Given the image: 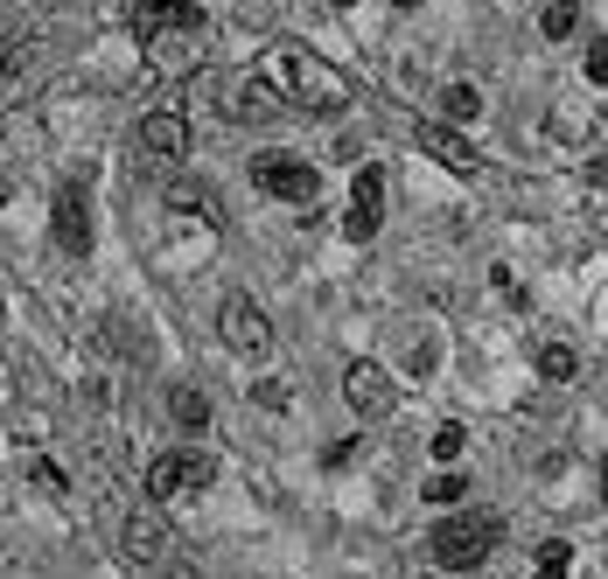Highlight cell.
I'll return each mask as SVG.
<instances>
[{
  "label": "cell",
  "instance_id": "1",
  "mask_svg": "<svg viewBox=\"0 0 608 579\" xmlns=\"http://www.w3.org/2000/svg\"><path fill=\"white\" fill-rule=\"evenodd\" d=\"M497 537H504V524H497V516L454 510V516H441V524H434V537H427V558H434V566H448V572H476L483 558L497 552Z\"/></svg>",
  "mask_w": 608,
  "mask_h": 579
},
{
  "label": "cell",
  "instance_id": "2",
  "mask_svg": "<svg viewBox=\"0 0 608 579\" xmlns=\"http://www.w3.org/2000/svg\"><path fill=\"white\" fill-rule=\"evenodd\" d=\"M273 64H280L288 91H294V99L308 105V112H344V105H350V77H344V70H329L308 43H280V49H273Z\"/></svg>",
  "mask_w": 608,
  "mask_h": 579
},
{
  "label": "cell",
  "instance_id": "3",
  "mask_svg": "<svg viewBox=\"0 0 608 579\" xmlns=\"http://www.w3.org/2000/svg\"><path fill=\"white\" fill-rule=\"evenodd\" d=\"M203 99H211V112H224V120H238V126H266V120H280V112H288V99H280L266 77H252V70H217V77H203Z\"/></svg>",
  "mask_w": 608,
  "mask_h": 579
},
{
  "label": "cell",
  "instance_id": "4",
  "mask_svg": "<svg viewBox=\"0 0 608 579\" xmlns=\"http://www.w3.org/2000/svg\"><path fill=\"white\" fill-rule=\"evenodd\" d=\"M252 182L266 189V196H280V203H315L322 196V175L301 161V154H280V147L252 154Z\"/></svg>",
  "mask_w": 608,
  "mask_h": 579
},
{
  "label": "cell",
  "instance_id": "5",
  "mask_svg": "<svg viewBox=\"0 0 608 579\" xmlns=\"http://www.w3.org/2000/svg\"><path fill=\"white\" fill-rule=\"evenodd\" d=\"M120 552L133 558V566H161V558L176 552V531H168V516H161L155 496H147V503H133V510L120 516Z\"/></svg>",
  "mask_w": 608,
  "mask_h": 579
},
{
  "label": "cell",
  "instance_id": "6",
  "mask_svg": "<svg viewBox=\"0 0 608 579\" xmlns=\"http://www.w3.org/2000/svg\"><path fill=\"white\" fill-rule=\"evenodd\" d=\"M211 481H217V461L182 447V454H161L155 468H147V496H155V503H168V496H203Z\"/></svg>",
  "mask_w": 608,
  "mask_h": 579
},
{
  "label": "cell",
  "instance_id": "7",
  "mask_svg": "<svg viewBox=\"0 0 608 579\" xmlns=\"http://www.w3.org/2000/svg\"><path fill=\"white\" fill-rule=\"evenodd\" d=\"M133 35L161 43V35H203V8L196 0H140L133 8Z\"/></svg>",
  "mask_w": 608,
  "mask_h": 579
},
{
  "label": "cell",
  "instance_id": "8",
  "mask_svg": "<svg viewBox=\"0 0 608 579\" xmlns=\"http://www.w3.org/2000/svg\"><path fill=\"white\" fill-rule=\"evenodd\" d=\"M378 224H385V168H357V182H350V217H344V238L371 245V238H378Z\"/></svg>",
  "mask_w": 608,
  "mask_h": 579
},
{
  "label": "cell",
  "instance_id": "9",
  "mask_svg": "<svg viewBox=\"0 0 608 579\" xmlns=\"http://www.w3.org/2000/svg\"><path fill=\"white\" fill-rule=\"evenodd\" d=\"M217 328H224V342H232L238 356H266V350H273V321H266V307H252L245 294H232V300H224Z\"/></svg>",
  "mask_w": 608,
  "mask_h": 579
},
{
  "label": "cell",
  "instance_id": "10",
  "mask_svg": "<svg viewBox=\"0 0 608 579\" xmlns=\"http://www.w3.org/2000/svg\"><path fill=\"white\" fill-rule=\"evenodd\" d=\"M49 224H56V245H64L70 259L91 252V203H85V182H64V189H56Z\"/></svg>",
  "mask_w": 608,
  "mask_h": 579
},
{
  "label": "cell",
  "instance_id": "11",
  "mask_svg": "<svg viewBox=\"0 0 608 579\" xmlns=\"http://www.w3.org/2000/svg\"><path fill=\"white\" fill-rule=\"evenodd\" d=\"M344 398H350V412H357V419H385L392 405H398L392 377L378 371V363H350V371H344Z\"/></svg>",
  "mask_w": 608,
  "mask_h": 579
},
{
  "label": "cell",
  "instance_id": "12",
  "mask_svg": "<svg viewBox=\"0 0 608 579\" xmlns=\"http://www.w3.org/2000/svg\"><path fill=\"white\" fill-rule=\"evenodd\" d=\"M140 154L147 161H182L189 154V120L182 112H147L140 120Z\"/></svg>",
  "mask_w": 608,
  "mask_h": 579
},
{
  "label": "cell",
  "instance_id": "13",
  "mask_svg": "<svg viewBox=\"0 0 608 579\" xmlns=\"http://www.w3.org/2000/svg\"><path fill=\"white\" fill-rule=\"evenodd\" d=\"M420 154H434V161H448V175H483V154L462 140L454 126H420Z\"/></svg>",
  "mask_w": 608,
  "mask_h": 579
},
{
  "label": "cell",
  "instance_id": "14",
  "mask_svg": "<svg viewBox=\"0 0 608 579\" xmlns=\"http://www.w3.org/2000/svg\"><path fill=\"white\" fill-rule=\"evenodd\" d=\"M168 419H176L182 433H203L211 427V398H203L196 384H176V391H168Z\"/></svg>",
  "mask_w": 608,
  "mask_h": 579
},
{
  "label": "cell",
  "instance_id": "15",
  "mask_svg": "<svg viewBox=\"0 0 608 579\" xmlns=\"http://www.w3.org/2000/svg\"><path fill=\"white\" fill-rule=\"evenodd\" d=\"M168 209H176V217H203V224H224L217 196H211V189H196V182H176V189H168Z\"/></svg>",
  "mask_w": 608,
  "mask_h": 579
},
{
  "label": "cell",
  "instance_id": "16",
  "mask_svg": "<svg viewBox=\"0 0 608 579\" xmlns=\"http://www.w3.org/2000/svg\"><path fill=\"white\" fill-rule=\"evenodd\" d=\"M476 112H483V91H476V84H448V91H441V120L469 126V120H476Z\"/></svg>",
  "mask_w": 608,
  "mask_h": 579
},
{
  "label": "cell",
  "instance_id": "17",
  "mask_svg": "<svg viewBox=\"0 0 608 579\" xmlns=\"http://www.w3.org/2000/svg\"><path fill=\"white\" fill-rule=\"evenodd\" d=\"M539 29L553 35V43H566V35L581 29V0H545V14H539Z\"/></svg>",
  "mask_w": 608,
  "mask_h": 579
},
{
  "label": "cell",
  "instance_id": "18",
  "mask_svg": "<svg viewBox=\"0 0 608 579\" xmlns=\"http://www.w3.org/2000/svg\"><path fill=\"white\" fill-rule=\"evenodd\" d=\"M574 371H581V356L566 350V342H545V350H539V377H545V384H566Z\"/></svg>",
  "mask_w": 608,
  "mask_h": 579
},
{
  "label": "cell",
  "instance_id": "19",
  "mask_svg": "<svg viewBox=\"0 0 608 579\" xmlns=\"http://www.w3.org/2000/svg\"><path fill=\"white\" fill-rule=\"evenodd\" d=\"M566 572H574V545H560V537H553V545H539L531 579H566Z\"/></svg>",
  "mask_w": 608,
  "mask_h": 579
},
{
  "label": "cell",
  "instance_id": "20",
  "mask_svg": "<svg viewBox=\"0 0 608 579\" xmlns=\"http://www.w3.org/2000/svg\"><path fill=\"white\" fill-rule=\"evenodd\" d=\"M462 447H469V433H462V427H441L427 454H434V461H462Z\"/></svg>",
  "mask_w": 608,
  "mask_h": 579
},
{
  "label": "cell",
  "instance_id": "21",
  "mask_svg": "<svg viewBox=\"0 0 608 579\" xmlns=\"http://www.w3.org/2000/svg\"><path fill=\"white\" fill-rule=\"evenodd\" d=\"M469 496V475H441V481H427V503H462Z\"/></svg>",
  "mask_w": 608,
  "mask_h": 579
},
{
  "label": "cell",
  "instance_id": "22",
  "mask_svg": "<svg viewBox=\"0 0 608 579\" xmlns=\"http://www.w3.org/2000/svg\"><path fill=\"white\" fill-rule=\"evenodd\" d=\"M581 64H587V77H595V84H608V35H595V43H587Z\"/></svg>",
  "mask_w": 608,
  "mask_h": 579
},
{
  "label": "cell",
  "instance_id": "23",
  "mask_svg": "<svg viewBox=\"0 0 608 579\" xmlns=\"http://www.w3.org/2000/svg\"><path fill=\"white\" fill-rule=\"evenodd\" d=\"M489 280H497V294H504L510 307H525V286H518V280H510V265H497V273H489Z\"/></svg>",
  "mask_w": 608,
  "mask_h": 579
},
{
  "label": "cell",
  "instance_id": "24",
  "mask_svg": "<svg viewBox=\"0 0 608 579\" xmlns=\"http://www.w3.org/2000/svg\"><path fill=\"white\" fill-rule=\"evenodd\" d=\"M406 371H420V377L434 371V342H413V350H406Z\"/></svg>",
  "mask_w": 608,
  "mask_h": 579
},
{
  "label": "cell",
  "instance_id": "25",
  "mask_svg": "<svg viewBox=\"0 0 608 579\" xmlns=\"http://www.w3.org/2000/svg\"><path fill=\"white\" fill-rule=\"evenodd\" d=\"M259 405H273V412H280V405H288V384H280V377H266V384H259Z\"/></svg>",
  "mask_w": 608,
  "mask_h": 579
},
{
  "label": "cell",
  "instance_id": "26",
  "mask_svg": "<svg viewBox=\"0 0 608 579\" xmlns=\"http://www.w3.org/2000/svg\"><path fill=\"white\" fill-rule=\"evenodd\" d=\"M587 182H601V189H608V154H595V161H587Z\"/></svg>",
  "mask_w": 608,
  "mask_h": 579
},
{
  "label": "cell",
  "instance_id": "27",
  "mask_svg": "<svg viewBox=\"0 0 608 579\" xmlns=\"http://www.w3.org/2000/svg\"><path fill=\"white\" fill-rule=\"evenodd\" d=\"M601 503H608V468H601Z\"/></svg>",
  "mask_w": 608,
  "mask_h": 579
},
{
  "label": "cell",
  "instance_id": "28",
  "mask_svg": "<svg viewBox=\"0 0 608 579\" xmlns=\"http://www.w3.org/2000/svg\"><path fill=\"white\" fill-rule=\"evenodd\" d=\"M392 8H420V0H392Z\"/></svg>",
  "mask_w": 608,
  "mask_h": 579
},
{
  "label": "cell",
  "instance_id": "29",
  "mask_svg": "<svg viewBox=\"0 0 608 579\" xmlns=\"http://www.w3.org/2000/svg\"><path fill=\"white\" fill-rule=\"evenodd\" d=\"M329 8H357V0H329Z\"/></svg>",
  "mask_w": 608,
  "mask_h": 579
}]
</instances>
